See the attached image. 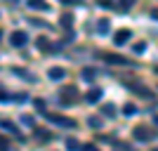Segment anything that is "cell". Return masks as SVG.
I'll list each match as a JSON object with an SVG mask.
<instances>
[{
    "label": "cell",
    "instance_id": "cell-15",
    "mask_svg": "<svg viewBox=\"0 0 158 151\" xmlns=\"http://www.w3.org/2000/svg\"><path fill=\"white\" fill-rule=\"evenodd\" d=\"M94 78V69H83V80H92Z\"/></svg>",
    "mask_w": 158,
    "mask_h": 151
},
{
    "label": "cell",
    "instance_id": "cell-24",
    "mask_svg": "<svg viewBox=\"0 0 158 151\" xmlns=\"http://www.w3.org/2000/svg\"><path fill=\"white\" fill-rule=\"evenodd\" d=\"M5 146H7V142H5L2 137H0V149H5Z\"/></svg>",
    "mask_w": 158,
    "mask_h": 151
},
{
    "label": "cell",
    "instance_id": "cell-6",
    "mask_svg": "<svg viewBox=\"0 0 158 151\" xmlns=\"http://www.w3.org/2000/svg\"><path fill=\"white\" fill-rule=\"evenodd\" d=\"M127 38H132V36H130V31H127V28H120V31L116 33V38H113V40H116V45H125V43H127Z\"/></svg>",
    "mask_w": 158,
    "mask_h": 151
},
{
    "label": "cell",
    "instance_id": "cell-19",
    "mask_svg": "<svg viewBox=\"0 0 158 151\" xmlns=\"http://www.w3.org/2000/svg\"><path fill=\"white\" fill-rule=\"evenodd\" d=\"M132 2H135V0H120V10H127V7H132Z\"/></svg>",
    "mask_w": 158,
    "mask_h": 151
},
{
    "label": "cell",
    "instance_id": "cell-22",
    "mask_svg": "<svg viewBox=\"0 0 158 151\" xmlns=\"http://www.w3.org/2000/svg\"><path fill=\"white\" fill-rule=\"evenodd\" d=\"M17 102H19V104H24V102H28V97H26V94H19V97H17Z\"/></svg>",
    "mask_w": 158,
    "mask_h": 151
},
{
    "label": "cell",
    "instance_id": "cell-2",
    "mask_svg": "<svg viewBox=\"0 0 158 151\" xmlns=\"http://www.w3.org/2000/svg\"><path fill=\"white\" fill-rule=\"evenodd\" d=\"M26 43H28V36H26L24 31H14V33H12V45H14V47H24Z\"/></svg>",
    "mask_w": 158,
    "mask_h": 151
},
{
    "label": "cell",
    "instance_id": "cell-18",
    "mask_svg": "<svg viewBox=\"0 0 158 151\" xmlns=\"http://www.w3.org/2000/svg\"><path fill=\"white\" fill-rule=\"evenodd\" d=\"M90 128H102V118H97V116L90 118Z\"/></svg>",
    "mask_w": 158,
    "mask_h": 151
},
{
    "label": "cell",
    "instance_id": "cell-7",
    "mask_svg": "<svg viewBox=\"0 0 158 151\" xmlns=\"http://www.w3.org/2000/svg\"><path fill=\"white\" fill-rule=\"evenodd\" d=\"M47 76H50V80H61L66 76V71L61 69V66H54V69H50L47 71Z\"/></svg>",
    "mask_w": 158,
    "mask_h": 151
},
{
    "label": "cell",
    "instance_id": "cell-26",
    "mask_svg": "<svg viewBox=\"0 0 158 151\" xmlns=\"http://www.w3.org/2000/svg\"><path fill=\"white\" fill-rule=\"evenodd\" d=\"M153 123H156V125H158V113H156V116H153Z\"/></svg>",
    "mask_w": 158,
    "mask_h": 151
},
{
    "label": "cell",
    "instance_id": "cell-17",
    "mask_svg": "<svg viewBox=\"0 0 158 151\" xmlns=\"http://www.w3.org/2000/svg\"><path fill=\"white\" fill-rule=\"evenodd\" d=\"M71 19H73L71 14H64V17H61V26H64V28H69V26H71Z\"/></svg>",
    "mask_w": 158,
    "mask_h": 151
},
{
    "label": "cell",
    "instance_id": "cell-4",
    "mask_svg": "<svg viewBox=\"0 0 158 151\" xmlns=\"http://www.w3.org/2000/svg\"><path fill=\"white\" fill-rule=\"evenodd\" d=\"M76 99V87H64L61 90V104H71Z\"/></svg>",
    "mask_w": 158,
    "mask_h": 151
},
{
    "label": "cell",
    "instance_id": "cell-1",
    "mask_svg": "<svg viewBox=\"0 0 158 151\" xmlns=\"http://www.w3.org/2000/svg\"><path fill=\"white\" fill-rule=\"evenodd\" d=\"M153 137H156V132L149 128H135V139H139V142H149Z\"/></svg>",
    "mask_w": 158,
    "mask_h": 151
},
{
    "label": "cell",
    "instance_id": "cell-11",
    "mask_svg": "<svg viewBox=\"0 0 158 151\" xmlns=\"http://www.w3.org/2000/svg\"><path fill=\"white\" fill-rule=\"evenodd\" d=\"M28 7H31V10H47V5L43 0H28Z\"/></svg>",
    "mask_w": 158,
    "mask_h": 151
},
{
    "label": "cell",
    "instance_id": "cell-5",
    "mask_svg": "<svg viewBox=\"0 0 158 151\" xmlns=\"http://www.w3.org/2000/svg\"><path fill=\"white\" fill-rule=\"evenodd\" d=\"M99 99H102V90H99V87H94V90H90L85 94V102H87V104H97Z\"/></svg>",
    "mask_w": 158,
    "mask_h": 151
},
{
    "label": "cell",
    "instance_id": "cell-27",
    "mask_svg": "<svg viewBox=\"0 0 158 151\" xmlns=\"http://www.w3.org/2000/svg\"><path fill=\"white\" fill-rule=\"evenodd\" d=\"M12 2H19V0H12Z\"/></svg>",
    "mask_w": 158,
    "mask_h": 151
},
{
    "label": "cell",
    "instance_id": "cell-23",
    "mask_svg": "<svg viewBox=\"0 0 158 151\" xmlns=\"http://www.w3.org/2000/svg\"><path fill=\"white\" fill-rule=\"evenodd\" d=\"M83 151H97V149H94L92 144H85V146H83Z\"/></svg>",
    "mask_w": 158,
    "mask_h": 151
},
{
    "label": "cell",
    "instance_id": "cell-9",
    "mask_svg": "<svg viewBox=\"0 0 158 151\" xmlns=\"http://www.w3.org/2000/svg\"><path fill=\"white\" fill-rule=\"evenodd\" d=\"M109 64H120V66H125L127 59H123V57H118V54H109V57H104Z\"/></svg>",
    "mask_w": 158,
    "mask_h": 151
},
{
    "label": "cell",
    "instance_id": "cell-13",
    "mask_svg": "<svg viewBox=\"0 0 158 151\" xmlns=\"http://www.w3.org/2000/svg\"><path fill=\"white\" fill-rule=\"evenodd\" d=\"M0 128H5V130H10V132H19V128L14 123H10V120H0Z\"/></svg>",
    "mask_w": 158,
    "mask_h": 151
},
{
    "label": "cell",
    "instance_id": "cell-16",
    "mask_svg": "<svg viewBox=\"0 0 158 151\" xmlns=\"http://www.w3.org/2000/svg\"><path fill=\"white\" fill-rule=\"evenodd\" d=\"M123 111H125V116H135V113H137V106H135V104H125Z\"/></svg>",
    "mask_w": 158,
    "mask_h": 151
},
{
    "label": "cell",
    "instance_id": "cell-14",
    "mask_svg": "<svg viewBox=\"0 0 158 151\" xmlns=\"http://www.w3.org/2000/svg\"><path fill=\"white\" fill-rule=\"evenodd\" d=\"M66 149H69V151H78L80 142H76V139H66Z\"/></svg>",
    "mask_w": 158,
    "mask_h": 151
},
{
    "label": "cell",
    "instance_id": "cell-28",
    "mask_svg": "<svg viewBox=\"0 0 158 151\" xmlns=\"http://www.w3.org/2000/svg\"><path fill=\"white\" fill-rule=\"evenodd\" d=\"M153 151H158V149H153Z\"/></svg>",
    "mask_w": 158,
    "mask_h": 151
},
{
    "label": "cell",
    "instance_id": "cell-3",
    "mask_svg": "<svg viewBox=\"0 0 158 151\" xmlns=\"http://www.w3.org/2000/svg\"><path fill=\"white\" fill-rule=\"evenodd\" d=\"M45 116H47V120H52V123H57V125H64V128H76V123H73V120H69V118L52 116V113H45Z\"/></svg>",
    "mask_w": 158,
    "mask_h": 151
},
{
    "label": "cell",
    "instance_id": "cell-21",
    "mask_svg": "<svg viewBox=\"0 0 158 151\" xmlns=\"http://www.w3.org/2000/svg\"><path fill=\"white\" fill-rule=\"evenodd\" d=\"M144 47H146L144 43H137V45H135V52H137V54H139V52H144Z\"/></svg>",
    "mask_w": 158,
    "mask_h": 151
},
{
    "label": "cell",
    "instance_id": "cell-8",
    "mask_svg": "<svg viewBox=\"0 0 158 151\" xmlns=\"http://www.w3.org/2000/svg\"><path fill=\"white\" fill-rule=\"evenodd\" d=\"M102 116H104V118H113V116H116V106L113 104H104L102 106Z\"/></svg>",
    "mask_w": 158,
    "mask_h": 151
},
{
    "label": "cell",
    "instance_id": "cell-12",
    "mask_svg": "<svg viewBox=\"0 0 158 151\" xmlns=\"http://www.w3.org/2000/svg\"><path fill=\"white\" fill-rule=\"evenodd\" d=\"M109 31V19H99L97 21V33H106Z\"/></svg>",
    "mask_w": 158,
    "mask_h": 151
},
{
    "label": "cell",
    "instance_id": "cell-10",
    "mask_svg": "<svg viewBox=\"0 0 158 151\" xmlns=\"http://www.w3.org/2000/svg\"><path fill=\"white\" fill-rule=\"evenodd\" d=\"M132 90L135 92H139V97H149V94H151V92H149V87H144V85H137V83H132Z\"/></svg>",
    "mask_w": 158,
    "mask_h": 151
},
{
    "label": "cell",
    "instance_id": "cell-20",
    "mask_svg": "<svg viewBox=\"0 0 158 151\" xmlns=\"http://www.w3.org/2000/svg\"><path fill=\"white\" fill-rule=\"evenodd\" d=\"M38 47H40V50H47V47H50V43H47L45 38H40V40H38Z\"/></svg>",
    "mask_w": 158,
    "mask_h": 151
},
{
    "label": "cell",
    "instance_id": "cell-25",
    "mask_svg": "<svg viewBox=\"0 0 158 151\" xmlns=\"http://www.w3.org/2000/svg\"><path fill=\"white\" fill-rule=\"evenodd\" d=\"M151 17H153V19H158V10H153V12H151Z\"/></svg>",
    "mask_w": 158,
    "mask_h": 151
}]
</instances>
